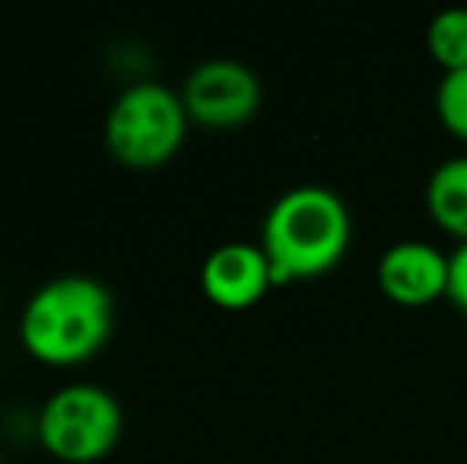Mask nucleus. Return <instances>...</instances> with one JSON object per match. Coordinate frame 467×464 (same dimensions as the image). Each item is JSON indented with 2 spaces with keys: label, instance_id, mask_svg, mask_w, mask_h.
<instances>
[{
  "label": "nucleus",
  "instance_id": "obj_11",
  "mask_svg": "<svg viewBox=\"0 0 467 464\" xmlns=\"http://www.w3.org/2000/svg\"><path fill=\"white\" fill-rule=\"evenodd\" d=\"M445 296L455 303L458 312L467 315V242L449 254V293Z\"/></svg>",
  "mask_w": 467,
  "mask_h": 464
},
{
  "label": "nucleus",
  "instance_id": "obj_7",
  "mask_svg": "<svg viewBox=\"0 0 467 464\" xmlns=\"http://www.w3.org/2000/svg\"><path fill=\"white\" fill-rule=\"evenodd\" d=\"M375 280L391 303L430 305L449 293V258L430 242L407 239L381 252Z\"/></svg>",
  "mask_w": 467,
  "mask_h": 464
},
{
  "label": "nucleus",
  "instance_id": "obj_2",
  "mask_svg": "<svg viewBox=\"0 0 467 464\" xmlns=\"http://www.w3.org/2000/svg\"><path fill=\"white\" fill-rule=\"evenodd\" d=\"M115 322L109 286L87 273H64L38 286L19 315V341L45 366H77L102 350Z\"/></svg>",
  "mask_w": 467,
  "mask_h": 464
},
{
  "label": "nucleus",
  "instance_id": "obj_9",
  "mask_svg": "<svg viewBox=\"0 0 467 464\" xmlns=\"http://www.w3.org/2000/svg\"><path fill=\"white\" fill-rule=\"evenodd\" d=\"M426 48L445 74L467 67V6H449L430 19Z\"/></svg>",
  "mask_w": 467,
  "mask_h": 464
},
{
  "label": "nucleus",
  "instance_id": "obj_10",
  "mask_svg": "<svg viewBox=\"0 0 467 464\" xmlns=\"http://www.w3.org/2000/svg\"><path fill=\"white\" fill-rule=\"evenodd\" d=\"M436 115L451 137L467 143V67L442 74L436 87Z\"/></svg>",
  "mask_w": 467,
  "mask_h": 464
},
{
  "label": "nucleus",
  "instance_id": "obj_8",
  "mask_svg": "<svg viewBox=\"0 0 467 464\" xmlns=\"http://www.w3.org/2000/svg\"><path fill=\"white\" fill-rule=\"evenodd\" d=\"M426 211L439 230L467 242V156L432 169L426 181Z\"/></svg>",
  "mask_w": 467,
  "mask_h": 464
},
{
  "label": "nucleus",
  "instance_id": "obj_3",
  "mask_svg": "<svg viewBox=\"0 0 467 464\" xmlns=\"http://www.w3.org/2000/svg\"><path fill=\"white\" fill-rule=\"evenodd\" d=\"M188 121L179 93L153 80L134 83L111 102L105 118V147L121 166H162L182 150Z\"/></svg>",
  "mask_w": 467,
  "mask_h": 464
},
{
  "label": "nucleus",
  "instance_id": "obj_5",
  "mask_svg": "<svg viewBox=\"0 0 467 464\" xmlns=\"http://www.w3.org/2000/svg\"><path fill=\"white\" fill-rule=\"evenodd\" d=\"M182 102L191 121L213 130H229L245 124L261 106V80L245 64L213 57L197 64L188 74Z\"/></svg>",
  "mask_w": 467,
  "mask_h": 464
},
{
  "label": "nucleus",
  "instance_id": "obj_1",
  "mask_svg": "<svg viewBox=\"0 0 467 464\" xmlns=\"http://www.w3.org/2000/svg\"><path fill=\"white\" fill-rule=\"evenodd\" d=\"M350 248V211L321 185L289 188L271 204L261 226V252L267 254L274 286L315 280L337 267Z\"/></svg>",
  "mask_w": 467,
  "mask_h": 464
},
{
  "label": "nucleus",
  "instance_id": "obj_4",
  "mask_svg": "<svg viewBox=\"0 0 467 464\" xmlns=\"http://www.w3.org/2000/svg\"><path fill=\"white\" fill-rule=\"evenodd\" d=\"M121 429V404L99 385H64L38 414V439L45 452L64 464L102 461L118 446Z\"/></svg>",
  "mask_w": 467,
  "mask_h": 464
},
{
  "label": "nucleus",
  "instance_id": "obj_6",
  "mask_svg": "<svg viewBox=\"0 0 467 464\" xmlns=\"http://www.w3.org/2000/svg\"><path fill=\"white\" fill-rule=\"evenodd\" d=\"M274 286L271 264L261 245L226 242L213 248L201 264V290L213 305L226 312L252 309Z\"/></svg>",
  "mask_w": 467,
  "mask_h": 464
}]
</instances>
